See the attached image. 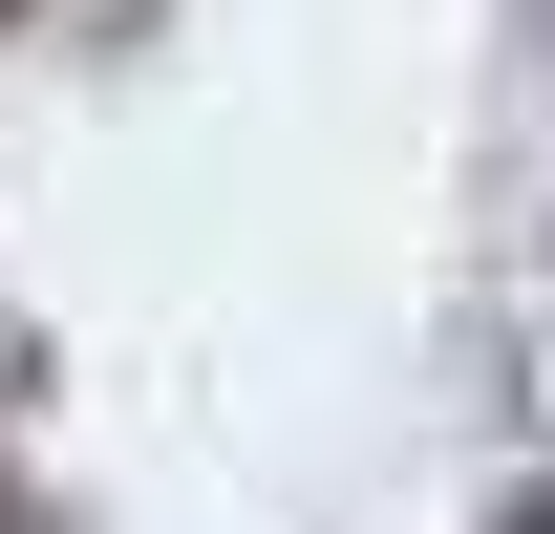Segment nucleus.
Listing matches in <instances>:
<instances>
[{
	"mask_svg": "<svg viewBox=\"0 0 555 534\" xmlns=\"http://www.w3.org/2000/svg\"><path fill=\"white\" fill-rule=\"evenodd\" d=\"M513 534H555V492H534V513H513Z\"/></svg>",
	"mask_w": 555,
	"mask_h": 534,
	"instance_id": "obj_1",
	"label": "nucleus"
}]
</instances>
